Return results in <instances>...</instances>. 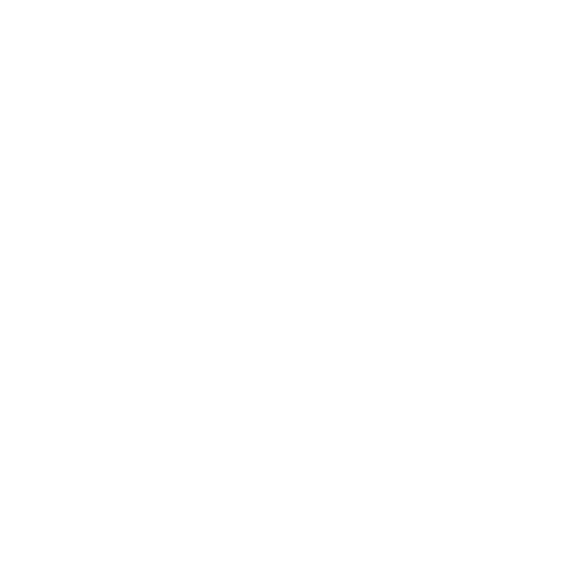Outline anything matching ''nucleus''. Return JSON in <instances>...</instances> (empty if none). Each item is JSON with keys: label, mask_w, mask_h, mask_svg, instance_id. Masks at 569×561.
Instances as JSON below:
<instances>
[]
</instances>
